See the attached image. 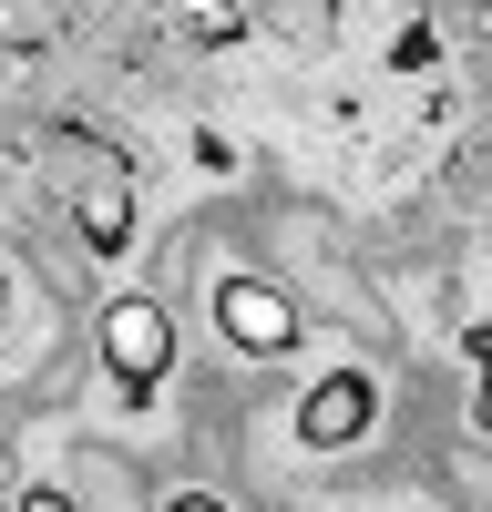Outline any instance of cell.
Masks as SVG:
<instances>
[{"label":"cell","mask_w":492,"mask_h":512,"mask_svg":"<svg viewBox=\"0 0 492 512\" xmlns=\"http://www.w3.org/2000/svg\"><path fill=\"white\" fill-rule=\"evenodd\" d=\"M72 226L93 256H113L123 236H134V185H123V164L103 144H82V185H72Z\"/></svg>","instance_id":"obj_4"},{"label":"cell","mask_w":492,"mask_h":512,"mask_svg":"<svg viewBox=\"0 0 492 512\" xmlns=\"http://www.w3.org/2000/svg\"><path fill=\"white\" fill-rule=\"evenodd\" d=\"M21 512H72V502L62 492H21Z\"/></svg>","instance_id":"obj_5"},{"label":"cell","mask_w":492,"mask_h":512,"mask_svg":"<svg viewBox=\"0 0 492 512\" xmlns=\"http://www.w3.org/2000/svg\"><path fill=\"white\" fill-rule=\"evenodd\" d=\"M216 328H226V349L236 359H287L298 349V328H308V308L287 297L277 277H216Z\"/></svg>","instance_id":"obj_2"},{"label":"cell","mask_w":492,"mask_h":512,"mask_svg":"<svg viewBox=\"0 0 492 512\" xmlns=\"http://www.w3.org/2000/svg\"><path fill=\"white\" fill-rule=\"evenodd\" d=\"M369 420H380V390H369L359 369H328L318 390L298 400V441H308V451H359Z\"/></svg>","instance_id":"obj_3"},{"label":"cell","mask_w":492,"mask_h":512,"mask_svg":"<svg viewBox=\"0 0 492 512\" xmlns=\"http://www.w3.org/2000/svg\"><path fill=\"white\" fill-rule=\"evenodd\" d=\"M472 420H482V431H492V369H482V390H472Z\"/></svg>","instance_id":"obj_6"},{"label":"cell","mask_w":492,"mask_h":512,"mask_svg":"<svg viewBox=\"0 0 492 512\" xmlns=\"http://www.w3.org/2000/svg\"><path fill=\"white\" fill-rule=\"evenodd\" d=\"M93 349L113 369V390H164V369H175V308L164 297H113V308L93 318Z\"/></svg>","instance_id":"obj_1"}]
</instances>
